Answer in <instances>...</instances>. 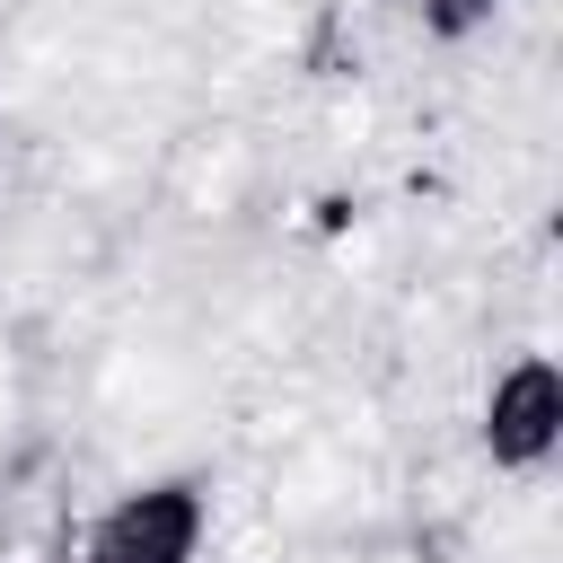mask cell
I'll return each mask as SVG.
<instances>
[{"instance_id":"1","label":"cell","mask_w":563,"mask_h":563,"mask_svg":"<svg viewBox=\"0 0 563 563\" xmlns=\"http://www.w3.org/2000/svg\"><path fill=\"white\" fill-rule=\"evenodd\" d=\"M211 545H220L211 466H141L62 528V563H211Z\"/></svg>"},{"instance_id":"2","label":"cell","mask_w":563,"mask_h":563,"mask_svg":"<svg viewBox=\"0 0 563 563\" xmlns=\"http://www.w3.org/2000/svg\"><path fill=\"white\" fill-rule=\"evenodd\" d=\"M475 449L493 475L510 484H537L554 457H563V369L545 343H519L484 369V396H475Z\"/></svg>"},{"instance_id":"3","label":"cell","mask_w":563,"mask_h":563,"mask_svg":"<svg viewBox=\"0 0 563 563\" xmlns=\"http://www.w3.org/2000/svg\"><path fill=\"white\" fill-rule=\"evenodd\" d=\"M26 440H35V352L0 325V475H18Z\"/></svg>"},{"instance_id":"4","label":"cell","mask_w":563,"mask_h":563,"mask_svg":"<svg viewBox=\"0 0 563 563\" xmlns=\"http://www.w3.org/2000/svg\"><path fill=\"white\" fill-rule=\"evenodd\" d=\"M501 18V0H413V26L431 35V44H466V35H484Z\"/></svg>"},{"instance_id":"5","label":"cell","mask_w":563,"mask_h":563,"mask_svg":"<svg viewBox=\"0 0 563 563\" xmlns=\"http://www.w3.org/2000/svg\"><path fill=\"white\" fill-rule=\"evenodd\" d=\"M0 132H9V106H0Z\"/></svg>"}]
</instances>
